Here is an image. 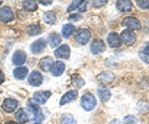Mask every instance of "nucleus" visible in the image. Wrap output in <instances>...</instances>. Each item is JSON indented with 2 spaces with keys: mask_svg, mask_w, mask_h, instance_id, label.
I'll return each instance as SVG.
<instances>
[{
  "mask_svg": "<svg viewBox=\"0 0 149 124\" xmlns=\"http://www.w3.org/2000/svg\"><path fill=\"white\" fill-rule=\"evenodd\" d=\"M97 104V100L95 98V96H93L92 93H90V92H87V93H85L82 96L81 98V105L82 108L85 109V111L90 112V111H93Z\"/></svg>",
  "mask_w": 149,
  "mask_h": 124,
  "instance_id": "nucleus-1",
  "label": "nucleus"
},
{
  "mask_svg": "<svg viewBox=\"0 0 149 124\" xmlns=\"http://www.w3.org/2000/svg\"><path fill=\"white\" fill-rule=\"evenodd\" d=\"M123 26L124 27H128L130 31H132V30H141V27H142L139 20L137 19V17H134V16L125 17V19L123 20Z\"/></svg>",
  "mask_w": 149,
  "mask_h": 124,
  "instance_id": "nucleus-2",
  "label": "nucleus"
},
{
  "mask_svg": "<svg viewBox=\"0 0 149 124\" xmlns=\"http://www.w3.org/2000/svg\"><path fill=\"white\" fill-rule=\"evenodd\" d=\"M120 40L122 42H124L125 45L128 46H132L137 40V35L134 34V31H130V30H124L122 34H120Z\"/></svg>",
  "mask_w": 149,
  "mask_h": 124,
  "instance_id": "nucleus-3",
  "label": "nucleus"
},
{
  "mask_svg": "<svg viewBox=\"0 0 149 124\" xmlns=\"http://www.w3.org/2000/svg\"><path fill=\"white\" fill-rule=\"evenodd\" d=\"M90 39H91V33H90V30H87V29H81V30L77 31V34H76V41H77V44H80V45H86L88 41H90Z\"/></svg>",
  "mask_w": 149,
  "mask_h": 124,
  "instance_id": "nucleus-4",
  "label": "nucleus"
},
{
  "mask_svg": "<svg viewBox=\"0 0 149 124\" xmlns=\"http://www.w3.org/2000/svg\"><path fill=\"white\" fill-rule=\"evenodd\" d=\"M45 48H46V40H44V39H39V40H36L35 42H32V44H31V46H30L31 52H32V53H35V55L41 53Z\"/></svg>",
  "mask_w": 149,
  "mask_h": 124,
  "instance_id": "nucleus-5",
  "label": "nucleus"
},
{
  "mask_svg": "<svg viewBox=\"0 0 149 124\" xmlns=\"http://www.w3.org/2000/svg\"><path fill=\"white\" fill-rule=\"evenodd\" d=\"M104 50H106V45H104V42L102 40L96 39V40L92 41V44H91V52L93 55H100V53L103 52Z\"/></svg>",
  "mask_w": 149,
  "mask_h": 124,
  "instance_id": "nucleus-6",
  "label": "nucleus"
},
{
  "mask_svg": "<svg viewBox=\"0 0 149 124\" xmlns=\"http://www.w3.org/2000/svg\"><path fill=\"white\" fill-rule=\"evenodd\" d=\"M50 97H51L50 91H40V92H36L34 94V100L37 104H45Z\"/></svg>",
  "mask_w": 149,
  "mask_h": 124,
  "instance_id": "nucleus-7",
  "label": "nucleus"
},
{
  "mask_svg": "<svg viewBox=\"0 0 149 124\" xmlns=\"http://www.w3.org/2000/svg\"><path fill=\"white\" fill-rule=\"evenodd\" d=\"M26 57H27L26 53L22 51V50H17V51H15L14 55H13V63L20 67V66H22L25 63Z\"/></svg>",
  "mask_w": 149,
  "mask_h": 124,
  "instance_id": "nucleus-8",
  "label": "nucleus"
},
{
  "mask_svg": "<svg viewBox=\"0 0 149 124\" xmlns=\"http://www.w3.org/2000/svg\"><path fill=\"white\" fill-rule=\"evenodd\" d=\"M14 19V12L11 8L9 6H3L0 9V20L3 22H10Z\"/></svg>",
  "mask_w": 149,
  "mask_h": 124,
  "instance_id": "nucleus-9",
  "label": "nucleus"
},
{
  "mask_svg": "<svg viewBox=\"0 0 149 124\" xmlns=\"http://www.w3.org/2000/svg\"><path fill=\"white\" fill-rule=\"evenodd\" d=\"M29 83L31 86H34V87H39L41 83H42V81H44V77L39 72V71H32L30 73V76H29Z\"/></svg>",
  "mask_w": 149,
  "mask_h": 124,
  "instance_id": "nucleus-10",
  "label": "nucleus"
},
{
  "mask_svg": "<svg viewBox=\"0 0 149 124\" xmlns=\"http://www.w3.org/2000/svg\"><path fill=\"white\" fill-rule=\"evenodd\" d=\"M17 100L16 99H13V98H6V99H4V102L1 104V108L5 111L6 113H11L14 112L15 109L17 108Z\"/></svg>",
  "mask_w": 149,
  "mask_h": 124,
  "instance_id": "nucleus-11",
  "label": "nucleus"
},
{
  "mask_svg": "<svg viewBox=\"0 0 149 124\" xmlns=\"http://www.w3.org/2000/svg\"><path fill=\"white\" fill-rule=\"evenodd\" d=\"M107 41H108V45L113 48H118L122 45V40H120V36L117 33H111L107 36Z\"/></svg>",
  "mask_w": 149,
  "mask_h": 124,
  "instance_id": "nucleus-12",
  "label": "nucleus"
},
{
  "mask_svg": "<svg viewBox=\"0 0 149 124\" xmlns=\"http://www.w3.org/2000/svg\"><path fill=\"white\" fill-rule=\"evenodd\" d=\"M70 55H71V50L68 45H61L55 50V56L57 58H68Z\"/></svg>",
  "mask_w": 149,
  "mask_h": 124,
  "instance_id": "nucleus-13",
  "label": "nucleus"
},
{
  "mask_svg": "<svg viewBox=\"0 0 149 124\" xmlns=\"http://www.w3.org/2000/svg\"><path fill=\"white\" fill-rule=\"evenodd\" d=\"M77 94H78L77 89H71V91H68L67 93H65V94L62 96L61 100H60V105H65V104H67V103H71L72 100H74V99L77 98Z\"/></svg>",
  "mask_w": 149,
  "mask_h": 124,
  "instance_id": "nucleus-14",
  "label": "nucleus"
},
{
  "mask_svg": "<svg viewBox=\"0 0 149 124\" xmlns=\"http://www.w3.org/2000/svg\"><path fill=\"white\" fill-rule=\"evenodd\" d=\"M15 122L19 124H25L29 122V114L25 111V108L17 109L15 112Z\"/></svg>",
  "mask_w": 149,
  "mask_h": 124,
  "instance_id": "nucleus-15",
  "label": "nucleus"
},
{
  "mask_svg": "<svg viewBox=\"0 0 149 124\" xmlns=\"http://www.w3.org/2000/svg\"><path fill=\"white\" fill-rule=\"evenodd\" d=\"M114 80V75L109 71H104V72H101L98 76H97V81L100 82V83H111V82H113Z\"/></svg>",
  "mask_w": 149,
  "mask_h": 124,
  "instance_id": "nucleus-16",
  "label": "nucleus"
},
{
  "mask_svg": "<svg viewBox=\"0 0 149 124\" xmlns=\"http://www.w3.org/2000/svg\"><path fill=\"white\" fill-rule=\"evenodd\" d=\"M63 72H65V63L62 61L54 62L52 67H51V75L55 77H58V76H61Z\"/></svg>",
  "mask_w": 149,
  "mask_h": 124,
  "instance_id": "nucleus-17",
  "label": "nucleus"
},
{
  "mask_svg": "<svg viewBox=\"0 0 149 124\" xmlns=\"http://www.w3.org/2000/svg\"><path fill=\"white\" fill-rule=\"evenodd\" d=\"M52 65H54V60L51 58L50 56L41 58V60H40V62H39L40 68H41L42 71H45V72L51 71V67H52Z\"/></svg>",
  "mask_w": 149,
  "mask_h": 124,
  "instance_id": "nucleus-18",
  "label": "nucleus"
},
{
  "mask_svg": "<svg viewBox=\"0 0 149 124\" xmlns=\"http://www.w3.org/2000/svg\"><path fill=\"white\" fill-rule=\"evenodd\" d=\"M116 6H117L118 10L122 11V12L132 10V3H130L129 0H118V1L116 3Z\"/></svg>",
  "mask_w": 149,
  "mask_h": 124,
  "instance_id": "nucleus-19",
  "label": "nucleus"
},
{
  "mask_svg": "<svg viewBox=\"0 0 149 124\" xmlns=\"http://www.w3.org/2000/svg\"><path fill=\"white\" fill-rule=\"evenodd\" d=\"M13 73L16 80H24L27 76V73H29V70H27V67H25V66H20V67L15 68Z\"/></svg>",
  "mask_w": 149,
  "mask_h": 124,
  "instance_id": "nucleus-20",
  "label": "nucleus"
},
{
  "mask_svg": "<svg viewBox=\"0 0 149 124\" xmlns=\"http://www.w3.org/2000/svg\"><path fill=\"white\" fill-rule=\"evenodd\" d=\"M49 44L52 48L57 47V46L61 44V36H60L57 33H51L49 36Z\"/></svg>",
  "mask_w": 149,
  "mask_h": 124,
  "instance_id": "nucleus-21",
  "label": "nucleus"
},
{
  "mask_svg": "<svg viewBox=\"0 0 149 124\" xmlns=\"http://www.w3.org/2000/svg\"><path fill=\"white\" fill-rule=\"evenodd\" d=\"M111 91L108 88H100L98 89V97L102 102H107L111 99Z\"/></svg>",
  "mask_w": 149,
  "mask_h": 124,
  "instance_id": "nucleus-22",
  "label": "nucleus"
},
{
  "mask_svg": "<svg viewBox=\"0 0 149 124\" xmlns=\"http://www.w3.org/2000/svg\"><path fill=\"white\" fill-rule=\"evenodd\" d=\"M74 33V26L72 24H66L62 27V36L63 37H70L72 34Z\"/></svg>",
  "mask_w": 149,
  "mask_h": 124,
  "instance_id": "nucleus-23",
  "label": "nucleus"
},
{
  "mask_svg": "<svg viewBox=\"0 0 149 124\" xmlns=\"http://www.w3.org/2000/svg\"><path fill=\"white\" fill-rule=\"evenodd\" d=\"M22 6L26 11H35L37 10V3L36 1H32V0H27V1H24Z\"/></svg>",
  "mask_w": 149,
  "mask_h": 124,
  "instance_id": "nucleus-24",
  "label": "nucleus"
},
{
  "mask_svg": "<svg viewBox=\"0 0 149 124\" xmlns=\"http://www.w3.org/2000/svg\"><path fill=\"white\" fill-rule=\"evenodd\" d=\"M61 124H77L76 119H74L73 116H71V114H63V116L61 117Z\"/></svg>",
  "mask_w": 149,
  "mask_h": 124,
  "instance_id": "nucleus-25",
  "label": "nucleus"
},
{
  "mask_svg": "<svg viewBox=\"0 0 149 124\" xmlns=\"http://www.w3.org/2000/svg\"><path fill=\"white\" fill-rule=\"evenodd\" d=\"M44 20H45V22H47V24H50V25L55 24V22H56V15H55V12L54 11H47L44 15Z\"/></svg>",
  "mask_w": 149,
  "mask_h": 124,
  "instance_id": "nucleus-26",
  "label": "nucleus"
},
{
  "mask_svg": "<svg viewBox=\"0 0 149 124\" xmlns=\"http://www.w3.org/2000/svg\"><path fill=\"white\" fill-rule=\"evenodd\" d=\"M27 34L30 36H36L41 34V27L39 25H30L27 27Z\"/></svg>",
  "mask_w": 149,
  "mask_h": 124,
  "instance_id": "nucleus-27",
  "label": "nucleus"
},
{
  "mask_svg": "<svg viewBox=\"0 0 149 124\" xmlns=\"http://www.w3.org/2000/svg\"><path fill=\"white\" fill-rule=\"evenodd\" d=\"M139 56H141L146 62L149 63V44L147 46H144V48L142 50L141 52H139Z\"/></svg>",
  "mask_w": 149,
  "mask_h": 124,
  "instance_id": "nucleus-28",
  "label": "nucleus"
},
{
  "mask_svg": "<svg viewBox=\"0 0 149 124\" xmlns=\"http://www.w3.org/2000/svg\"><path fill=\"white\" fill-rule=\"evenodd\" d=\"M81 4H82L81 0H76V1H72V3L68 5V8H67V12H72L73 10H76V9H78V8H80Z\"/></svg>",
  "mask_w": 149,
  "mask_h": 124,
  "instance_id": "nucleus-29",
  "label": "nucleus"
},
{
  "mask_svg": "<svg viewBox=\"0 0 149 124\" xmlns=\"http://www.w3.org/2000/svg\"><path fill=\"white\" fill-rule=\"evenodd\" d=\"M123 124H137V118L134 116H125L123 119Z\"/></svg>",
  "mask_w": 149,
  "mask_h": 124,
  "instance_id": "nucleus-30",
  "label": "nucleus"
},
{
  "mask_svg": "<svg viewBox=\"0 0 149 124\" xmlns=\"http://www.w3.org/2000/svg\"><path fill=\"white\" fill-rule=\"evenodd\" d=\"M137 5L141 9H149V0H138Z\"/></svg>",
  "mask_w": 149,
  "mask_h": 124,
  "instance_id": "nucleus-31",
  "label": "nucleus"
},
{
  "mask_svg": "<svg viewBox=\"0 0 149 124\" xmlns=\"http://www.w3.org/2000/svg\"><path fill=\"white\" fill-rule=\"evenodd\" d=\"M106 3H107L106 0H95V1H93V6H95V8H100V6H103Z\"/></svg>",
  "mask_w": 149,
  "mask_h": 124,
  "instance_id": "nucleus-32",
  "label": "nucleus"
},
{
  "mask_svg": "<svg viewBox=\"0 0 149 124\" xmlns=\"http://www.w3.org/2000/svg\"><path fill=\"white\" fill-rule=\"evenodd\" d=\"M81 19L82 17H81V15H78V14H72V15L68 16V20H71V21H78Z\"/></svg>",
  "mask_w": 149,
  "mask_h": 124,
  "instance_id": "nucleus-33",
  "label": "nucleus"
},
{
  "mask_svg": "<svg viewBox=\"0 0 149 124\" xmlns=\"http://www.w3.org/2000/svg\"><path fill=\"white\" fill-rule=\"evenodd\" d=\"M77 10L80 11V12H85L87 10V1H82V4L80 5V8H78Z\"/></svg>",
  "mask_w": 149,
  "mask_h": 124,
  "instance_id": "nucleus-34",
  "label": "nucleus"
},
{
  "mask_svg": "<svg viewBox=\"0 0 149 124\" xmlns=\"http://www.w3.org/2000/svg\"><path fill=\"white\" fill-rule=\"evenodd\" d=\"M5 81V76H4V73H3V71L0 70V85L3 83V82Z\"/></svg>",
  "mask_w": 149,
  "mask_h": 124,
  "instance_id": "nucleus-35",
  "label": "nucleus"
},
{
  "mask_svg": "<svg viewBox=\"0 0 149 124\" xmlns=\"http://www.w3.org/2000/svg\"><path fill=\"white\" fill-rule=\"evenodd\" d=\"M40 4H42V5H51V1H40Z\"/></svg>",
  "mask_w": 149,
  "mask_h": 124,
  "instance_id": "nucleus-36",
  "label": "nucleus"
},
{
  "mask_svg": "<svg viewBox=\"0 0 149 124\" xmlns=\"http://www.w3.org/2000/svg\"><path fill=\"white\" fill-rule=\"evenodd\" d=\"M109 124H120V123H119V121H117V119H114V121H112Z\"/></svg>",
  "mask_w": 149,
  "mask_h": 124,
  "instance_id": "nucleus-37",
  "label": "nucleus"
},
{
  "mask_svg": "<svg viewBox=\"0 0 149 124\" xmlns=\"http://www.w3.org/2000/svg\"><path fill=\"white\" fill-rule=\"evenodd\" d=\"M5 124H19V123H16V122H6Z\"/></svg>",
  "mask_w": 149,
  "mask_h": 124,
  "instance_id": "nucleus-38",
  "label": "nucleus"
},
{
  "mask_svg": "<svg viewBox=\"0 0 149 124\" xmlns=\"http://www.w3.org/2000/svg\"><path fill=\"white\" fill-rule=\"evenodd\" d=\"M34 124H41V123H40V122H35Z\"/></svg>",
  "mask_w": 149,
  "mask_h": 124,
  "instance_id": "nucleus-39",
  "label": "nucleus"
}]
</instances>
